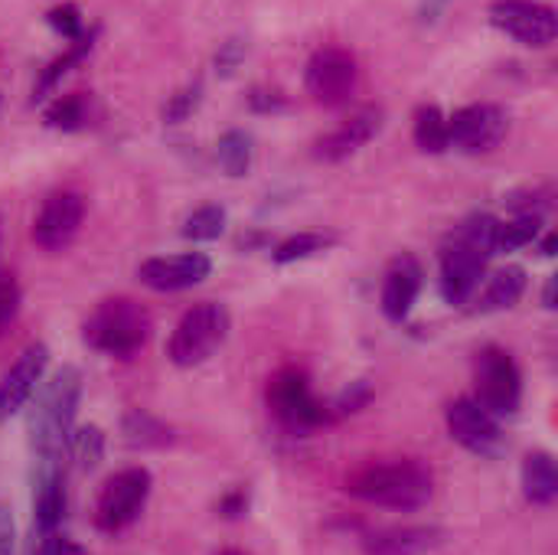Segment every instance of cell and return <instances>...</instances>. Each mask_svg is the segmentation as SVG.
I'll list each match as a JSON object with an SVG mask.
<instances>
[{"label": "cell", "instance_id": "6da1fadb", "mask_svg": "<svg viewBox=\"0 0 558 555\" xmlns=\"http://www.w3.org/2000/svg\"><path fill=\"white\" fill-rule=\"evenodd\" d=\"M343 491L363 504L409 514V510H422L435 497V474L415 458L369 461L347 478Z\"/></svg>", "mask_w": 558, "mask_h": 555}, {"label": "cell", "instance_id": "7a4b0ae2", "mask_svg": "<svg viewBox=\"0 0 558 555\" xmlns=\"http://www.w3.org/2000/svg\"><path fill=\"white\" fill-rule=\"evenodd\" d=\"M36 389V402L26 415L29 445L36 455H62L82 399V373L75 366H62Z\"/></svg>", "mask_w": 558, "mask_h": 555}, {"label": "cell", "instance_id": "3957f363", "mask_svg": "<svg viewBox=\"0 0 558 555\" xmlns=\"http://www.w3.org/2000/svg\"><path fill=\"white\" fill-rule=\"evenodd\" d=\"M82 337L92 350H98L105 357L131 360L150 340V317L131 298H108L88 314Z\"/></svg>", "mask_w": 558, "mask_h": 555}, {"label": "cell", "instance_id": "277c9868", "mask_svg": "<svg viewBox=\"0 0 558 555\" xmlns=\"http://www.w3.org/2000/svg\"><path fill=\"white\" fill-rule=\"evenodd\" d=\"M229 337V314L222 304H213V301H203L196 307H190L180 324L173 327L170 334V343H167V357L173 366L180 370H193L199 363H206Z\"/></svg>", "mask_w": 558, "mask_h": 555}, {"label": "cell", "instance_id": "5b68a950", "mask_svg": "<svg viewBox=\"0 0 558 555\" xmlns=\"http://www.w3.org/2000/svg\"><path fill=\"white\" fill-rule=\"evenodd\" d=\"M474 402L487 409L494 419L517 415L523 402V376L517 360L504 347H484L474 360Z\"/></svg>", "mask_w": 558, "mask_h": 555}, {"label": "cell", "instance_id": "8992f818", "mask_svg": "<svg viewBox=\"0 0 558 555\" xmlns=\"http://www.w3.org/2000/svg\"><path fill=\"white\" fill-rule=\"evenodd\" d=\"M268 409L288 432H311L327 422V406L311 393V379L298 366H284L268 379Z\"/></svg>", "mask_w": 558, "mask_h": 555}, {"label": "cell", "instance_id": "52a82bcc", "mask_svg": "<svg viewBox=\"0 0 558 555\" xmlns=\"http://www.w3.org/2000/svg\"><path fill=\"white\" fill-rule=\"evenodd\" d=\"M150 497V474L144 468H128L108 478L95 504V527L108 536L128 530L147 507Z\"/></svg>", "mask_w": 558, "mask_h": 555}, {"label": "cell", "instance_id": "ba28073f", "mask_svg": "<svg viewBox=\"0 0 558 555\" xmlns=\"http://www.w3.org/2000/svg\"><path fill=\"white\" fill-rule=\"evenodd\" d=\"M304 85L311 98L324 108H340L356 95L360 85V62L350 49L340 46H324L311 56Z\"/></svg>", "mask_w": 558, "mask_h": 555}, {"label": "cell", "instance_id": "9c48e42d", "mask_svg": "<svg viewBox=\"0 0 558 555\" xmlns=\"http://www.w3.org/2000/svg\"><path fill=\"white\" fill-rule=\"evenodd\" d=\"M490 252L481 249L474 239H468L461 229L451 236V242L441 249V298L454 304H468L474 291L481 288V278L487 272Z\"/></svg>", "mask_w": 558, "mask_h": 555}, {"label": "cell", "instance_id": "30bf717a", "mask_svg": "<svg viewBox=\"0 0 558 555\" xmlns=\"http://www.w3.org/2000/svg\"><path fill=\"white\" fill-rule=\"evenodd\" d=\"M490 23L533 49L553 46L558 36L556 10L539 0H497L490 7Z\"/></svg>", "mask_w": 558, "mask_h": 555}, {"label": "cell", "instance_id": "8fae6325", "mask_svg": "<svg viewBox=\"0 0 558 555\" xmlns=\"http://www.w3.org/2000/svg\"><path fill=\"white\" fill-rule=\"evenodd\" d=\"M507 111L500 105L481 101L454 111L448 118V134L451 147H461L464 154H487L507 137Z\"/></svg>", "mask_w": 558, "mask_h": 555}, {"label": "cell", "instance_id": "7c38bea8", "mask_svg": "<svg viewBox=\"0 0 558 555\" xmlns=\"http://www.w3.org/2000/svg\"><path fill=\"white\" fill-rule=\"evenodd\" d=\"M85 219V200L75 190H56L43 200L36 219H33V239L39 249L46 252H59L65 249L75 236L78 226Z\"/></svg>", "mask_w": 558, "mask_h": 555}, {"label": "cell", "instance_id": "4fadbf2b", "mask_svg": "<svg viewBox=\"0 0 558 555\" xmlns=\"http://www.w3.org/2000/svg\"><path fill=\"white\" fill-rule=\"evenodd\" d=\"M445 419H448L451 438L461 448H468L471 455H481V458H500L504 455V429L474 399H454L448 406Z\"/></svg>", "mask_w": 558, "mask_h": 555}, {"label": "cell", "instance_id": "5bb4252c", "mask_svg": "<svg viewBox=\"0 0 558 555\" xmlns=\"http://www.w3.org/2000/svg\"><path fill=\"white\" fill-rule=\"evenodd\" d=\"M383 118H386V111L379 105H360V108H353L330 134H324L317 141L314 154L320 160H343V157L356 154L363 144H369L383 131Z\"/></svg>", "mask_w": 558, "mask_h": 555}, {"label": "cell", "instance_id": "9a60e30c", "mask_svg": "<svg viewBox=\"0 0 558 555\" xmlns=\"http://www.w3.org/2000/svg\"><path fill=\"white\" fill-rule=\"evenodd\" d=\"M46 366H49V350H46V343H29V347L16 357V363H13V366L3 373V379H0V422H7L10 415H16V412L29 402V396H33L36 386L43 383Z\"/></svg>", "mask_w": 558, "mask_h": 555}, {"label": "cell", "instance_id": "2e32d148", "mask_svg": "<svg viewBox=\"0 0 558 555\" xmlns=\"http://www.w3.org/2000/svg\"><path fill=\"white\" fill-rule=\"evenodd\" d=\"M213 262L203 252H183V255H160V258H147L137 268L141 285L154 288V291H186L193 285H199L203 278H209Z\"/></svg>", "mask_w": 558, "mask_h": 555}, {"label": "cell", "instance_id": "e0dca14e", "mask_svg": "<svg viewBox=\"0 0 558 555\" xmlns=\"http://www.w3.org/2000/svg\"><path fill=\"white\" fill-rule=\"evenodd\" d=\"M422 265L415 255H399L389 272H386V281H383V294H379V304H383V314L396 324H402L412 311V304L418 301V291H422Z\"/></svg>", "mask_w": 558, "mask_h": 555}, {"label": "cell", "instance_id": "ac0fdd59", "mask_svg": "<svg viewBox=\"0 0 558 555\" xmlns=\"http://www.w3.org/2000/svg\"><path fill=\"white\" fill-rule=\"evenodd\" d=\"M445 543L438 527H389L366 536V555H425Z\"/></svg>", "mask_w": 558, "mask_h": 555}, {"label": "cell", "instance_id": "d6986e66", "mask_svg": "<svg viewBox=\"0 0 558 555\" xmlns=\"http://www.w3.org/2000/svg\"><path fill=\"white\" fill-rule=\"evenodd\" d=\"M523 494L536 507H549L558 497V468L549 451H530L523 461Z\"/></svg>", "mask_w": 558, "mask_h": 555}, {"label": "cell", "instance_id": "ffe728a7", "mask_svg": "<svg viewBox=\"0 0 558 555\" xmlns=\"http://www.w3.org/2000/svg\"><path fill=\"white\" fill-rule=\"evenodd\" d=\"M523 291H526V272L520 268V265H507V268H500L490 281H487V288H484V294H481V301H477V314H494V311H507V307H513L520 298H523Z\"/></svg>", "mask_w": 558, "mask_h": 555}, {"label": "cell", "instance_id": "44dd1931", "mask_svg": "<svg viewBox=\"0 0 558 555\" xmlns=\"http://www.w3.org/2000/svg\"><path fill=\"white\" fill-rule=\"evenodd\" d=\"M121 435L131 448H167L173 442V429L144 409H131L121 419Z\"/></svg>", "mask_w": 558, "mask_h": 555}, {"label": "cell", "instance_id": "7402d4cb", "mask_svg": "<svg viewBox=\"0 0 558 555\" xmlns=\"http://www.w3.org/2000/svg\"><path fill=\"white\" fill-rule=\"evenodd\" d=\"M415 144L425 154H445L451 147V134H448V118L441 114L438 105H422L415 111Z\"/></svg>", "mask_w": 558, "mask_h": 555}, {"label": "cell", "instance_id": "603a6c76", "mask_svg": "<svg viewBox=\"0 0 558 555\" xmlns=\"http://www.w3.org/2000/svg\"><path fill=\"white\" fill-rule=\"evenodd\" d=\"M216 160L229 177H245L252 170L255 160V147H252V134L245 131H226L216 144Z\"/></svg>", "mask_w": 558, "mask_h": 555}, {"label": "cell", "instance_id": "cb8c5ba5", "mask_svg": "<svg viewBox=\"0 0 558 555\" xmlns=\"http://www.w3.org/2000/svg\"><path fill=\"white\" fill-rule=\"evenodd\" d=\"M65 445H69L72 461L78 464V471H95L105 458V435L98 425H85V429L72 432Z\"/></svg>", "mask_w": 558, "mask_h": 555}, {"label": "cell", "instance_id": "d4e9b609", "mask_svg": "<svg viewBox=\"0 0 558 555\" xmlns=\"http://www.w3.org/2000/svg\"><path fill=\"white\" fill-rule=\"evenodd\" d=\"M92 46H95V29H88V33H82L78 39H72V43H69V49H65L59 59H52V62H49V69L39 75L36 92H39V95H46V92H49V88H52V85H56V82H59V79L75 65V62H82V59L92 52Z\"/></svg>", "mask_w": 558, "mask_h": 555}, {"label": "cell", "instance_id": "484cf974", "mask_svg": "<svg viewBox=\"0 0 558 555\" xmlns=\"http://www.w3.org/2000/svg\"><path fill=\"white\" fill-rule=\"evenodd\" d=\"M222 229H226V209L209 203V206H199V209H193L186 216L183 239H190V242H213V239L222 236Z\"/></svg>", "mask_w": 558, "mask_h": 555}, {"label": "cell", "instance_id": "4316f807", "mask_svg": "<svg viewBox=\"0 0 558 555\" xmlns=\"http://www.w3.org/2000/svg\"><path fill=\"white\" fill-rule=\"evenodd\" d=\"M539 229H543V216H533V213H520L517 219L500 222V229H497V252H517V249L536 242Z\"/></svg>", "mask_w": 558, "mask_h": 555}, {"label": "cell", "instance_id": "83f0119b", "mask_svg": "<svg viewBox=\"0 0 558 555\" xmlns=\"http://www.w3.org/2000/svg\"><path fill=\"white\" fill-rule=\"evenodd\" d=\"M330 245H333V236H324V232H298V236L284 239V242L271 252V258H275L278 265H291V262L311 258V255H317V252H324V249H330Z\"/></svg>", "mask_w": 558, "mask_h": 555}, {"label": "cell", "instance_id": "f1b7e54d", "mask_svg": "<svg viewBox=\"0 0 558 555\" xmlns=\"http://www.w3.org/2000/svg\"><path fill=\"white\" fill-rule=\"evenodd\" d=\"M88 121V108L82 95H62L46 108V124L59 131H78Z\"/></svg>", "mask_w": 558, "mask_h": 555}, {"label": "cell", "instance_id": "f546056e", "mask_svg": "<svg viewBox=\"0 0 558 555\" xmlns=\"http://www.w3.org/2000/svg\"><path fill=\"white\" fill-rule=\"evenodd\" d=\"M373 399V386H369V379H356V383H350L330 406H327V419H343V415H353V412H360L366 402Z\"/></svg>", "mask_w": 558, "mask_h": 555}, {"label": "cell", "instance_id": "4dcf8cb0", "mask_svg": "<svg viewBox=\"0 0 558 555\" xmlns=\"http://www.w3.org/2000/svg\"><path fill=\"white\" fill-rule=\"evenodd\" d=\"M46 20H49V26H52L59 36H65V39H78V36L85 33L82 13H78L75 3H59V7H52Z\"/></svg>", "mask_w": 558, "mask_h": 555}, {"label": "cell", "instance_id": "1f68e13d", "mask_svg": "<svg viewBox=\"0 0 558 555\" xmlns=\"http://www.w3.org/2000/svg\"><path fill=\"white\" fill-rule=\"evenodd\" d=\"M199 98H203V85H199V82L186 85L183 92H177V95L167 101V108H163V118H167V121H186V118L196 111Z\"/></svg>", "mask_w": 558, "mask_h": 555}, {"label": "cell", "instance_id": "d6a6232c", "mask_svg": "<svg viewBox=\"0 0 558 555\" xmlns=\"http://www.w3.org/2000/svg\"><path fill=\"white\" fill-rule=\"evenodd\" d=\"M20 311V288L13 281V275L0 272V327H7Z\"/></svg>", "mask_w": 558, "mask_h": 555}, {"label": "cell", "instance_id": "836d02e7", "mask_svg": "<svg viewBox=\"0 0 558 555\" xmlns=\"http://www.w3.org/2000/svg\"><path fill=\"white\" fill-rule=\"evenodd\" d=\"M242 59H245V43L242 39H229L216 52V72L219 75H232L242 65Z\"/></svg>", "mask_w": 558, "mask_h": 555}, {"label": "cell", "instance_id": "e575fe53", "mask_svg": "<svg viewBox=\"0 0 558 555\" xmlns=\"http://www.w3.org/2000/svg\"><path fill=\"white\" fill-rule=\"evenodd\" d=\"M33 555H88L75 540H69V536H59V533H46L43 540H39V546H36V553Z\"/></svg>", "mask_w": 558, "mask_h": 555}, {"label": "cell", "instance_id": "d590c367", "mask_svg": "<svg viewBox=\"0 0 558 555\" xmlns=\"http://www.w3.org/2000/svg\"><path fill=\"white\" fill-rule=\"evenodd\" d=\"M245 510H248V491L245 487H235L219 500V517H226V520H239V517H245Z\"/></svg>", "mask_w": 558, "mask_h": 555}, {"label": "cell", "instance_id": "8d00e7d4", "mask_svg": "<svg viewBox=\"0 0 558 555\" xmlns=\"http://www.w3.org/2000/svg\"><path fill=\"white\" fill-rule=\"evenodd\" d=\"M248 105H252L255 111H262V114H268V111H284V108H288L284 95H281V92H268V88H252Z\"/></svg>", "mask_w": 558, "mask_h": 555}, {"label": "cell", "instance_id": "74e56055", "mask_svg": "<svg viewBox=\"0 0 558 555\" xmlns=\"http://www.w3.org/2000/svg\"><path fill=\"white\" fill-rule=\"evenodd\" d=\"M13 543H16L13 517L7 507H0V555H13Z\"/></svg>", "mask_w": 558, "mask_h": 555}, {"label": "cell", "instance_id": "f35d334b", "mask_svg": "<svg viewBox=\"0 0 558 555\" xmlns=\"http://www.w3.org/2000/svg\"><path fill=\"white\" fill-rule=\"evenodd\" d=\"M445 3H448V0H425V7H422V16H425V20H435V16L445 10Z\"/></svg>", "mask_w": 558, "mask_h": 555}, {"label": "cell", "instance_id": "ab89813d", "mask_svg": "<svg viewBox=\"0 0 558 555\" xmlns=\"http://www.w3.org/2000/svg\"><path fill=\"white\" fill-rule=\"evenodd\" d=\"M556 285H558V278H556V275H553V278L546 281V294H543V304H546L549 311L556 307Z\"/></svg>", "mask_w": 558, "mask_h": 555}, {"label": "cell", "instance_id": "60d3db41", "mask_svg": "<svg viewBox=\"0 0 558 555\" xmlns=\"http://www.w3.org/2000/svg\"><path fill=\"white\" fill-rule=\"evenodd\" d=\"M556 245H558L556 236H546V242H543V255H556Z\"/></svg>", "mask_w": 558, "mask_h": 555}, {"label": "cell", "instance_id": "b9f144b4", "mask_svg": "<svg viewBox=\"0 0 558 555\" xmlns=\"http://www.w3.org/2000/svg\"><path fill=\"white\" fill-rule=\"evenodd\" d=\"M216 555H248V553H242V550H222V553H216Z\"/></svg>", "mask_w": 558, "mask_h": 555}]
</instances>
